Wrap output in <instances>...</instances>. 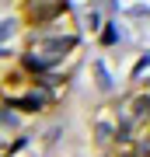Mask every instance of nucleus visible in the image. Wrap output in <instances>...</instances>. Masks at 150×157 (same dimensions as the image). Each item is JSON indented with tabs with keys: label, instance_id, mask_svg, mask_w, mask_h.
Returning a JSON list of instances; mask_svg holds the SVG:
<instances>
[{
	"label": "nucleus",
	"instance_id": "nucleus-1",
	"mask_svg": "<svg viewBox=\"0 0 150 157\" xmlns=\"http://www.w3.org/2000/svg\"><path fill=\"white\" fill-rule=\"evenodd\" d=\"M80 45V35H32L28 49L21 52V67L39 77V73H49L56 70L70 52H77Z\"/></svg>",
	"mask_w": 150,
	"mask_h": 157
},
{
	"label": "nucleus",
	"instance_id": "nucleus-2",
	"mask_svg": "<svg viewBox=\"0 0 150 157\" xmlns=\"http://www.w3.org/2000/svg\"><path fill=\"white\" fill-rule=\"evenodd\" d=\"M52 94L49 91H42V87H28L21 98H4V108H17V112H25V115H39V112H45V108L52 105Z\"/></svg>",
	"mask_w": 150,
	"mask_h": 157
},
{
	"label": "nucleus",
	"instance_id": "nucleus-3",
	"mask_svg": "<svg viewBox=\"0 0 150 157\" xmlns=\"http://www.w3.org/2000/svg\"><path fill=\"white\" fill-rule=\"evenodd\" d=\"M67 14V0H28V21L32 25H52Z\"/></svg>",
	"mask_w": 150,
	"mask_h": 157
},
{
	"label": "nucleus",
	"instance_id": "nucleus-4",
	"mask_svg": "<svg viewBox=\"0 0 150 157\" xmlns=\"http://www.w3.org/2000/svg\"><path fill=\"white\" fill-rule=\"evenodd\" d=\"M91 133L101 147H112L115 143V119H112V108H98L94 119H91Z\"/></svg>",
	"mask_w": 150,
	"mask_h": 157
},
{
	"label": "nucleus",
	"instance_id": "nucleus-5",
	"mask_svg": "<svg viewBox=\"0 0 150 157\" xmlns=\"http://www.w3.org/2000/svg\"><path fill=\"white\" fill-rule=\"evenodd\" d=\"M129 101V119H133L136 129L150 126V91H136V94H126Z\"/></svg>",
	"mask_w": 150,
	"mask_h": 157
},
{
	"label": "nucleus",
	"instance_id": "nucleus-6",
	"mask_svg": "<svg viewBox=\"0 0 150 157\" xmlns=\"http://www.w3.org/2000/svg\"><path fill=\"white\" fill-rule=\"evenodd\" d=\"M91 70H94V84H98V91H105V94H108V91L112 87H115V80H112V73H108V67H105V63H101V59H94V63H91Z\"/></svg>",
	"mask_w": 150,
	"mask_h": 157
},
{
	"label": "nucleus",
	"instance_id": "nucleus-7",
	"mask_svg": "<svg viewBox=\"0 0 150 157\" xmlns=\"http://www.w3.org/2000/svg\"><path fill=\"white\" fill-rule=\"evenodd\" d=\"M17 32H21V17H14V14L11 17H0V45H7Z\"/></svg>",
	"mask_w": 150,
	"mask_h": 157
},
{
	"label": "nucleus",
	"instance_id": "nucleus-8",
	"mask_svg": "<svg viewBox=\"0 0 150 157\" xmlns=\"http://www.w3.org/2000/svg\"><path fill=\"white\" fill-rule=\"evenodd\" d=\"M119 42V21H101V45Z\"/></svg>",
	"mask_w": 150,
	"mask_h": 157
},
{
	"label": "nucleus",
	"instance_id": "nucleus-9",
	"mask_svg": "<svg viewBox=\"0 0 150 157\" xmlns=\"http://www.w3.org/2000/svg\"><path fill=\"white\" fill-rule=\"evenodd\" d=\"M133 154H136V157H150V133L133 136Z\"/></svg>",
	"mask_w": 150,
	"mask_h": 157
},
{
	"label": "nucleus",
	"instance_id": "nucleus-10",
	"mask_svg": "<svg viewBox=\"0 0 150 157\" xmlns=\"http://www.w3.org/2000/svg\"><path fill=\"white\" fill-rule=\"evenodd\" d=\"M0 126H4V129H17V126H21V119H17V112H11V108L0 105Z\"/></svg>",
	"mask_w": 150,
	"mask_h": 157
},
{
	"label": "nucleus",
	"instance_id": "nucleus-11",
	"mask_svg": "<svg viewBox=\"0 0 150 157\" xmlns=\"http://www.w3.org/2000/svg\"><path fill=\"white\" fill-rule=\"evenodd\" d=\"M147 70H150V52H147V56H140V59H136V67H133V73H129V80H133V84H136V80L143 77Z\"/></svg>",
	"mask_w": 150,
	"mask_h": 157
},
{
	"label": "nucleus",
	"instance_id": "nucleus-12",
	"mask_svg": "<svg viewBox=\"0 0 150 157\" xmlns=\"http://www.w3.org/2000/svg\"><path fill=\"white\" fill-rule=\"evenodd\" d=\"M112 157H136L133 154V140H129V143H115V154H112Z\"/></svg>",
	"mask_w": 150,
	"mask_h": 157
},
{
	"label": "nucleus",
	"instance_id": "nucleus-13",
	"mask_svg": "<svg viewBox=\"0 0 150 157\" xmlns=\"http://www.w3.org/2000/svg\"><path fill=\"white\" fill-rule=\"evenodd\" d=\"M84 21H87V28H91V32H98V28H101V14H98V11H87V17H84Z\"/></svg>",
	"mask_w": 150,
	"mask_h": 157
},
{
	"label": "nucleus",
	"instance_id": "nucleus-14",
	"mask_svg": "<svg viewBox=\"0 0 150 157\" xmlns=\"http://www.w3.org/2000/svg\"><path fill=\"white\" fill-rule=\"evenodd\" d=\"M0 59H11V49L7 45H0Z\"/></svg>",
	"mask_w": 150,
	"mask_h": 157
},
{
	"label": "nucleus",
	"instance_id": "nucleus-15",
	"mask_svg": "<svg viewBox=\"0 0 150 157\" xmlns=\"http://www.w3.org/2000/svg\"><path fill=\"white\" fill-rule=\"evenodd\" d=\"M7 150V133H0V154Z\"/></svg>",
	"mask_w": 150,
	"mask_h": 157
},
{
	"label": "nucleus",
	"instance_id": "nucleus-16",
	"mask_svg": "<svg viewBox=\"0 0 150 157\" xmlns=\"http://www.w3.org/2000/svg\"><path fill=\"white\" fill-rule=\"evenodd\" d=\"M147 133H150V126H147Z\"/></svg>",
	"mask_w": 150,
	"mask_h": 157
}]
</instances>
